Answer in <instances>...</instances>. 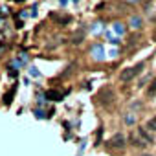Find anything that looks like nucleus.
<instances>
[{
    "instance_id": "6e6552de",
    "label": "nucleus",
    "mask_w": 156,
    "mask_h": 156,
    "mask_svg": "<svg viewBox=\"0 0 156 156\" xmlns=\"http://www.w3.org/2000/svg\"><path fill=\"white\" fill-rule=\"evenodd\" d=\"M134 121H136V118H134L132 114H127V116H125V123H127V125H132Z\"/></svg>"
},
{
    "instance_id": "f257e3e1",
    "label": "nucleus",
    "mask_w": 156,
    "mask_h": 156,
    "mask_svg": "<svg viewBox=\"0 0 156 156\" xmlns=\"http://www.w3.org/2000/svg\"><path fill=\"white\" fill-rule=\"evenodd\" d=\"M142 68H143V63L136 64V66H132V68L123 70V72H121V75H119V79H121V81H130V79H132L134 75H138L140 72H142Z\"/></svg>"
},
{
    "instance_id": "39448f33",
    "label": "nucleus",
    "mask_w": 156,
    "mask_h": 156,
    "mask_svg": "<svg viewBox=\"0 0 156 156\" xmlns=\"http://www.w3.org/2000/svg\"><path fill=\"white\" fill-rule=\"evenodd\" d=\"M130 24H132V28H140V26H142V18H140V17H132V18H130Z\"/></svg>"
},
{
    "instance_id": "20e7f679",
    "label": "nucleus",
    "mask_w": 156,
    "mask_h": 156,
    "mask_svg": "<svg viewBox=\"0 0 156 156\" xmlns=\"http://www.w3.org/2000/svg\"><path fill=\"white\" fill-rule=\"evenodd\" d=\"M130 140H132V145H136V147H145V145H147L142 138H138L136 134H134V136H130Z\"/></svg>"
},
{
    "instance_id": "7ed1b4c3",
    "label": "nucleus",
    "mask_w": 156,
    "mask_h": 156,
    "mask_svg": "<svg viewBox=\"0 0 156 156\" xmlns=\"http://www.w3.org/2000/svg\"><path fill=\"white\" fill-rule=\"evenodd\" d=\"M138 134L142 136V140H143V142L147 143V145H149V143H153V136H151L145 129H138Z\"/></svg>"
},
{
    "instance_id": "9b49d317",
    "label": "nucleus",
    "mask_w": 156,
    "mask_h": 156,
    "mask_svg": "<svg viewBox=\"0 0 156 156\" xmlns=\"http://www.w3.org/2000/svg\"><path fill=\"white\" fill-rule=\"evenodd\" d=\"M142 156H153V154H142Z\"/></svg>"
},
{
    "instance_id": "f03ea898",
    "label": "nucleus",
    "mask_w": 156,
    "mask_h": 156,
    "mask_svg": "<svg viewBox=\"0 0 156 156\" xmlns=\"http://www.w3.org/2000/svg\"><path fill=\"white\" fill-rule=\"evenodd\" d=\"M110 143H112V147L121 149L123 145H125V136H123V134H114L112 140H110Z\"/></svg>"
},
{
    "instance_id": "9d476101",
    "label": "nucleus",
    "mask_w": 156,
    "mask_h": 156,
    "mask_svg": "<svg viewBox=\"0 0 156 156\" xmlns=\"http://www.w3.org/2000/svg\"><path fill=\"white\" fill-rule=\"evenodd\" d=\"M116 31L118 33H123L125 29H123V24H116Z\"/></svg>"
},
{
    "instance_id": "1a4fd4ad",
    "label": "nucleus",
    "mask_w": 156,
    "mask_h": 156,
    "mask_svg": "<svg viewBox=\"0 0 156 156\" xmlns=\"http://www.w3.org/2000/svg\"><path fill=\"white\" fill-rule=\"evenodd\" d=\"M156 94V79L151 83V88H149V95H154Z\"/></svg>"
},
{
    "instance_id": "423d86ee",
    "label": "nucleus",
    "mask_w": 156,
    "mask_h": 156,
    "mask_svg": "<svg viewBox=\"0 0 156 156\" xmlns=\"http://www.w3.org/2000/svg\"><path fill=\"white\" fill-rule=\"evenodd\" d=\"M147 129H151V130H156V116H154V118H151L149 121H147Z\"/></svg>"
},
{
    "instance_id": "0eeeda50",
    "label": "nucleus",
    "mask_w": 156,
    "mask_h": 156,
    "mask_svg": "<svg viewBox=\"0 0 156 156\" xmlns=\"http://www.w3.org/2000/svg\"><path fill=\"white\" fill-rule=\"evenodd\" d=\"M48 97H50V99H55V101H59V99L63 97V94H59V92H48Z\"/></svg>"
}]
</instances>
